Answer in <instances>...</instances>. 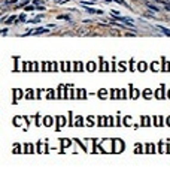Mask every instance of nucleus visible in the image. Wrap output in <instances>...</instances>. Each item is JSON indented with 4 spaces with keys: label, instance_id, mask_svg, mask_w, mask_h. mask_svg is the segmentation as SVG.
I'll return each instance as SVG.
<instances>
[{
    "label": "nucleus",
    "instance_id": "6",
    "mask_svg": "<svg viewBox=\"0 0 170 175\" xmlns=\"http://www.w3.org/2000/svg\"><path fill=\"white\" fill-rule=\"evenodd\" d=\"M55 2H57V3H60V5H61V3H66V2H67V0H55Z\"/></svg>",
    "mask_w": 170,
    "mask_h": 175
},
{
    "label": "nucleus",
    "instance_id": "3",
    "mask_svg": "<svg viewBox=\"0 0 170 175\" xmlns=\"http://www.w3.org/2000/svg\"><path fill=\"white\" fill-rule=\"evenodd\" d=\"M158 29H160V30H161V32H163L164 35H167V36H170V30H169V29H166V27H161V26H160Z\"/></svg>",
    "mask_w": 170,
    "mask_h": 175
},
{
    "label": "nucleus",
    "instance_id": "5",
    "mask_svg": "<svg viewBox=\"0 0 170 175\" xmlns=\"http://www.w3.org/2000/svg\"><path fill=\"white\" fill-rule=\"evenodd\" d=\"M26 11L29 12V11H34V8L33 6H26Z\"/></svg>",
    "mask_w": 170,
    "mask_h": 175
},
{
    "label": "nucleus",
    "instance_id": "2",
    "mask_svg": "<svg viewBox=\"0 0 170 175\" xmlns=\"http://www.w3.org/2000/svg\"><path fill=\"white\" fill-rule=\"evenodd\" d=\"M40 33H46V30L45 29H37L34 32H30V35H40Z\"/></svg>",
    "mask_w": 170,
    "mask_h": 175
},
{
    "label": "nucleus",
    "instance_id": "1",
    "mask_svg": "<svg viewBox=\"0 0 170 175\" xmlns=\"http://www.w3.org/2000/svg\"><path fill=\"white\" fill-rule=\"evenodd\" d=\"M79 36H85V35H90V29H85V27H81V29H78V32H76Z\"/></svg>",
    "mask_w": 170,
    "mask_h": 175
},
{
    "label": "nucleus",
    "instance_id": "4",
    "mask_svg": "<svg viewBox=\"0 0 170 175\" xmlns=\"http://www.w3.org/2000/svg\"><path fill=\"white\" fill-rule=\"evenodd\" d=\"M146 5H148V8H149V9H152V11H155V12H157V11H160V9H157V6H154V5H151L149 2H148Z\"/></svg>",
    "mask_w": 170,
    "mask_h": 175
},
{
    "label": "nucleus",
    "instance_id": "7",
    "mask_svg": "<svg viewBox=\"0 0 170 175\" xmlns=\"http://www.w3.org/2000/svg\"><path fill=\"white\" fill-rule=\"evenodd\" d=\"M164 5H166V9H167V11H170V5H169V3H164Z\"/></svg>",
    "mask_w": 170,
    "mask_h": 175
}]
</instances>
